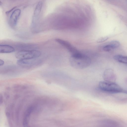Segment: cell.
Instances as JSON below:
<instances>
[{"label": "cell", "mask_w": 127, "mask_h": 127, "mask_svg": "<svg viewBox=\"0 0 127 127\" xmlns=\"http://www.w3.org/2000/svg\"><path fill=\"white\" fill-rule=\"evenodd\" d=\"M15 51L14 48L12 46L7 44L0 45V53H9Z\"/></svg>", "instance_id": "obj_8"}, {"label": "cell", "mask_w": 127, "mask_h": 127, "mask_svg": "<svg viewBox=\"0 0 127 127\" xmlns=\"http://www.w3.org/2000/svg\"><path fill=\"white\" fill-rule=\"evenodd\" d=\"M108 38V37L107 36L101 37L98 39L97 41L98 43L102 42L107 40Z\"/></svg>", "instance_id": "obj_12"}, {"label": "cell", "mask_w": 127, "mask_h": 127, "mask_svg": "<svg viewBox=\"0 0 127 127\" xmlns=\"http://www.w3.org/2000/svg\"><path fill=\"white\" fill-rule=\"evenodd\" d=\"M41 54L40 51L36 50H22L17 52L15 56L19 60L37 58Z\"/></svg>", "instance_id": "obj_3"}, {"label": "cell", "mask_w": 127, "mask_h": 127, "mask_svg": "<svg viewBox=\"0 0 127 127\" xmlns=\"http://www.w3.org/2000/svg\"><path fill=\"white\" fill-rule=\"evenodd\" d=\"M99 87L102 91L112 93H123L127 94V91L123 90L115 82L105 81L100 82L99 84Z\"/></svg>", "instance_id": "obj_2"}, {"label": "cell", "mask_w": 127, "mask_h": 127, "mask_svg": "<svg viewBox=\"0 0 127 127\" xmlns=\"http://www.w3.org/2000/svg\"><path fill=\"white\" fill-rule=\"evenodd\" d=\"M21 86L19 84H15L14 86L13 87L14 88H18L20 87H21Z\"/></svg>", "instance_id": "obj_15"}, {"label": "cell", "mask_w": 127, "mask_h": 127, "mask_svg": "<svg viewBox=\"0 0 127 127\" xmlns=\"http://www.w3.org/2000/svg\"><path fill=\"white\" fill-rule=\"evenodd\" d=\"M114 49L119 47L120 45L119 42L117 41H112L109 43Z\"/></svg>", "instance_id": "obj_11"}, {"label": "cell", "mask_w": 127, "mask_h": 127, "mask_svg": "<svg viewBox=\"0 0 127 127\" xmlns=\"http://www.w3.org/2000/svg\"><path fill=\"white\" fill-rule=\"evenodd\" d=\"M3 97L2 95L1 94H0V105H1V104H2L3 102Z\"/></svg>", "instance_id": "obj_13"}, {"label": "cell", "mask_w": 127, "mask_h": 127, "mask_svg": "<svg viewBox=\"0 0 127 127\" xmlns=\"http://www.w3.org/2000/svg\"><path fill=\"white\" fill-rule=\"evenodd\" d=\"M125 81L127 83V78L126 80Z\"/></svg>", "instance_id": "obj_18"}, {"label": "cell", "mask_w": 127, "mask_h": 127, "mask_svg": "<svg viewBox=\"0 0 127 127\" xmlns=\"http://www.w3.org/2000/svg\"><path fill=\"white\" fill-rule=\"evenodd\" d=\"M37 58L19 60L17 63L19 65L25 67H31L39 63Z\"/></svg>", "instance_id": "obj_4"}, {"label": "cell", "mask_w": 127, "mask_h": 127, "mask_svg": "<svg viewBox=\"0 0 127 127\" xmlns=\"http://www.w3.org/2000/svg\"><path fill=\"white\" fill-rule=\"evenodd\" d=\"M103 77L105 81L115 82L116 77L114 71L111 69L108 68L104 71Z\"/></svg>", "instance_id": "obj_7"}, {"label": "cell", "mask_w": 127, "mask_h": 127, "mask_svg": "<svg viewBox=\"0 0 127 127\" xmlns=\"http://www.w3.org/2000/svg\"><path fill=\"white\" fill-rule=\"evenodd\" d=\"M42 3L41 1H40L37 3L35 7V10L34 12L33 19H35L39 15L42 6Z\"/></svg>", "instance_id": "obj_10"}, {"label": "cell", "mask_w": 127, "mask_h": 127, "mask_svg": "<svg viewBox=\"0 0 127 127\" xmlns=\"http://www.w3.org/2000/svg\"><path fill=\"white\" fill-rule=\"evenodd\" d=\"M113 58L115 60L119 62L127 64V56L118 55L114 56Z\"/></svg>", "instance_id": "obj_9"}, {"label": "cell", "mask_w": 127, "mask_h": 127, "mask_svg": "<svg viewBox=\"0 0 127 127\" xmlns=\"http://www.w3.org/2000/svg\"><path fill=\"white\" fill-rule=\"evenodd\" d=\"M21 13V10L19 9L15 10L12 12L9 22V24L11 27L14 28L16 27Z\"/></svg>", "instance_id": "obj_6"}, {"label": "cell", "mask_w": 127, "mask_h": 127, "mask_svg": "<svg viewBox=\"0 0 127 127\" xmlns=\"http://www.w3.org/2000/svg\"><path fill=\"white\" fill-rule=\"evenodd\" d=\"M5 114L6 117L9 119L10 116V114L7 111H6L5 112Z\"/></svg>", "instance_id": "obj_14"}, {"label": "cell", "mask_w": 127, "mask_h": 127, "mask_svg": "<svg viewBox=\"0 0 127 127\" xmlns=\"http://www.w3.org/2000/svg\"><path fill=\"white\" fill-rule=\"evenodd\" d=\"M20 97V96L18 95H16L14 96V98L15 99H16Z\"/></svg>", "instance_id": "obj_17"}, {"label": "cell", "mask_w": 127, "mask_h": 127, "mask_svg": "<svg viewBox=\"0 0 127 127\" xmlns=\"http://www.w3.org/2000/svg\"><path fill=\"white\" fill-rule=\"evenodd\" d=\"M4 61L2 60H0V65L1 66L3 65L4 64Z\"/></svg>", "instance_id": "obj_16"}, {"label": "cell", "mask_w": 127, "mask_h": 127, "mask_svg": "<svg viewBox=\"0 0 127 127\" xmlns=\"http://www.w3.org/2000/svg\"><path fill=\"white\" fill-rule=\"evenodd\" d=\"M56 41L67 49L71 54L77 53L79 51L68 42L60 38H56Z\"/></svg>", "instance_id": "obj_5"}, {"label": "cell", "mask_w": 127, "mask_h": 127, "mask_svg": "<svg viewBox=\"0 0 127 127\" xmlns=\"http://www.w3.org/2000/svg\"><path fill=\"white\" fill-rule=\"evenodd\" d=\"M71 55L69 58V62L71 66L74 68L83 69L87 67L91 64V60L90 58L79 51Z\"/></svg>", "instance_id": "obj_1"}]
</instances>
